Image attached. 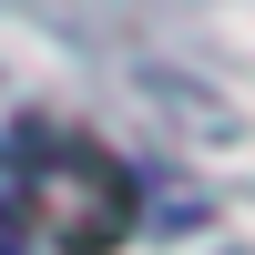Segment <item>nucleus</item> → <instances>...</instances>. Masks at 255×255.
I'll return each instance as SVG.
<instances>
[{
  "instance_id": "1",
  "label": "nucleus",
  "mask_w": 255,
  "mask_h": 255,
  "mask_svg": "<svg viewBox=\"0 0 255 255\" xmlns=\"http://www.w3.org/2000/svg\"><path fill=\"white\" fill-rule=\"evenodd\" d=\"M20 163H31V194H20V204H41L72 255H102V245L133 235V174H123L102 143L31 123V133H20Z\"/></svg>"
},
{
  "instance_id": "2",
  "label": "nucleus",
  "mask_w": 255,
  "mask_h": 255,
  "mask_svg": "<svg viewBox=\"0 0 255 255\" xmlns=\"http://www.w3.org/2000/svg\"><path fill=\"white\" fill-rule=\"evenodd\" d=\"M31 245V225H20V194H0V255H20Z\"/></svg>"
}]
</instances>
